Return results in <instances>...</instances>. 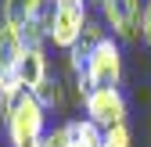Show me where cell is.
<instances>
[{"label": "cell", "mask_w": 151, "mask_h": 147, "mask_svg": "<svg viewBox=\"0 0 151 147\" xmlns=\"http://www.w3.org/2000/svg\"><path fill=\"white\" fill-rule=\"evenodd\" d=\"M7 126V136H11V147H22V143H40L43 140V108L29 90L14 101L11 115L4 118Z\"/></svg>", "instance_id": "obj_1"}, {"label": "cell", "mask_w": 151, "mask_h": 147, "mask_svg": "<svg viewBox=\"0 0 151 147\" xmlns=\"http://www.w3.org/2000/svg\"><path fill=\"white\" fill-rule=\"evenodd\" d=\"M86 0H54V18H50V32L47 40L61 50L79 47V36L86 29Z\"/></svg>", "instance_id": "obj_2"}, {"label": "cell", "mask_w": 151, "mask_h": 147, "mask_svg": "<svg viewBox=\"0 0 151 147\" xmlns=\"http://www.w3.org/2000/svg\"><path fill=\"white\" fill-rule=\"evenodd\" d=\"M119 79H122V54L119 43L108 36L86 54V83L90 90H119Z\"/></svg>", "instance_id": "obj_3"}, {"label": "cell", "mask_w": 151, "mask_h": 147, "mask_svg": "<svg viewBox=\"0 0 151 147\" xmlns=\"http://www.w3.org/2000/svg\"><path fill=\"white\" fill-rule=\"evenodd\" d=\"M86 118L97 126V129H115L126 126V101L119 90H90V97L83 101Z\"/></svg>", "instance_id": "obj_4"}, {"label": "cell", "mask_w": 151, "mask_h": 147, "mask_svg": "<svg viewBox=\"0 0 151 147\" xmlns=\"http://www.w3.org/2000/svg\"><path fill=\"white\" fill-rule=\"evenodd\" d=\"M101 14H104V25L119 36V40H133L137 36V25H140V0H104L101 4Z\"/></svg>", "instance_id": "obj_5"}, {"label": "cell", "mask_w": 151, "mask_h": 147, "mask_svg": "<svg viewBox=\"0 0 151 147\" xmlns=\"http://www.w3.org/2000/svg\"><path fill=\"white\" fill-rule=\"evenodd\" d=\"M14 79H18V86L22 90H32L36 86H43L50 76H47V58H43V50H22V58H18V65H14Z\"/></svg>", "instance_id": "obj_6"}, {"label": "cell", "mask_w": 151, "mask_h": 147, "mask_svg": "<svg viewBox=\"0 0 151 147\" xmlns=\"http://www.w3.org/2000/svg\"><path fill=\"white\" fill-rule=\"evenodd\" d=\"M65 133H68V143L72 147H104V129H97L90 118L65 122Z\"/></svg>", "instance_id": "obj_7"}, {"label": "cell", "mask_w": 151, "mask_h": 147, "mask_svg": "<svg viewBox=\"0 0 151 147\" xmlns=\"http://www.w3.org/2000/svg\"><path fill=\"white\" fill-rule=\"evenodd\" d=\"M47 4V0H4V25L11 29H22L29 18L40 14V7Z\"/></svg>", "instance_id": "obj_8"}, {"label": "cell", "mask_w": 151, "mask_h": 147, "mask_svg": "<svg viewBox=\"0 0 151 147\" xmlns=\"http://www.w3.org/2000/svg\"><path fill=\"white\" fill-rule=\"evenodd\" d=\"M18 58H22V40H18V29L0 25V72H14Z\"/></svg>", "instance_id": "obj_9"}, {"label": "cell", "mask_w": 151, "mask_h": 147, "mask_svg": "<svg viewBox=\"0 0 151 147\" xmlns=\"http://www.w3.org/2000/svg\"><path fill=\"white\" fill-rule=\"evenodd\" d=\"M32 97L40 101L43 111H47V108H58V104H61V86L54 83V79H47L43 86H36V90H32Z\"/></svg>", "instance_id": "obj_10"}, {"label": "cell", "mask_w": 151, "mask_h": 147, "mask_svg": "<svg viewBox=\"0 0 151 147\" xmlns=\"http://www.w3.org/2000/svg\"><path fill=\"white\" fill-rule=\"evenodd\" d=\"M104 40H108V36H104V25H101V22H86V29H83V36H79V50L90 54L93 47L104 43Z\"/></svg>", "instance_id": "obj_11"}, {"label": "cell", "mask_w": 151, "mask_h": 147, "mask_svg": "<svg viewBox=\"0 0 151 147\" xmlns=\"http://www.w3.org/2000/svg\"><path fill=\"white\" fill-rule=\"evenodd\" d=\"M104 147H129V129H126V126L104 129Z\"/></svg>", "instance_id": "obj_12"}, {"label": "cell", "mask_w": 151, "mask_h": 147, "mask_svg": "<svg viewBox=\"0 0 151 147\" xmlns=\"http://www.w3.org/2000/svg\"><path fill=\"white\" fill-rule=\"evenodd\" d=\"M40 147H72V143H68V133H65V126H61V129H50V133H43Z\"/></svg>", "instance_id": "obj_13"}, {"label": "cell", "mask_w": 151, "mask_h": 147, "mask_svg": "<svg viewBox=\"0 0 151 147\" xmlns=\"http://www.w3.org/2000/svg\"><path fill=\"white\" fill-rule=\"evenodd\" d=\"M140 32H144V40L151 43V4L144 7V18H140Z\"/></svg>", "instance_id": "obj_14"}]
</instances>
